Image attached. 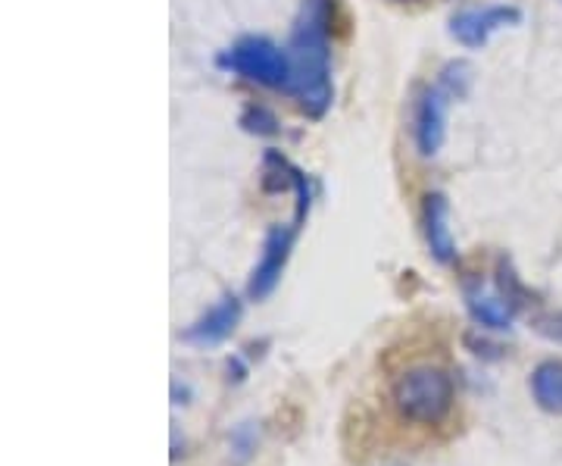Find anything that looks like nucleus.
I'll return each mask as SVG.
<instances>
[{"mask_svg":"<svg viewBox=\"0 0 562 466\" xmlns=\"http://www.w3.org/2000/svg\"><path fill=\"white\" fill-rule=\"evenodd\" d=\"M328 32H331V0H303L288 41V57H291L288 95L313 120H322L328 113L335 95L331 66H328Z\"/></svg>","mask_w":562,"mask_h":466,"instance_id":"1","label":"nucleus"},{"mask_svg":"<svg viewBox=\"0 0 562 466\" xmlns=\"http://www.w3.org/2000/svg\"><path fill=\"white\" fill-rule=\"evenodd\" d=\"M391 401L403 420L422 423V426H438L453 410L457 391L447 369L425 364L397 376V382L391 388Z\"/></svg>","mask_w":562,"mask_h":466,"instance_id":"2","label":"nucleus"},{"mask_svg":"<svg viewBox=\"0 0 562 466\" xmlns=\"http://www.w3.org/2000/svg\"><path fill=\"white\" fill-rule=\"evenodd\" d=\"M220 66L235 73V76L266 85V88L288 91V85H291V57H288V51H281L276 41L260 38V35H247L235 47L220 54Z\"/></svg>","mask_w":562,"mask_h":466,"instance_id":"3","label":"nucleus"},{"mask_svg":"<svg viewBox=\"0 0 562 466\" xmlns=\"http://www.w3.org/2000/svg\"><path fill=\"white\" fill-rule=\"evenodd\" d=\"M297 229L301 225H276V229H269V235L262 242L260 264H257L250 282H247V298L250 301H266L276 291V285L281 282V273H284V266L291 260L294 242H297Z\"/></svg>","mask_w":562,"mask_h":466,"instance_id":"4","label":"nucleus"},{"mask_svg":"<svg viewBox=\"0 0 562 466\" xmlns=\"http://www.w3.org/2000/svg\"><path fill=\"white\" fill-rule=\"evenodd\" d=\"M519 22H522L519 7H506V3L465 7L450 20V35L460 41L462 47H484L494 32H501L506 25H519Z\"/></svg>","mask_w":562,"mask_h":466,"instance_id":"5","label":"nucleus"},{"mask_svg":"<svg viewBox=\"0 0 562 466\" xmlns=\"http://www.w3.org/2000/svg\"><path fill=\"white\" fill-rule=\"evenodd\" d=\"M447 91L441 85L435 88H422L419 101H416V116H413V135L422 157H438L447 138Z\"/></svg>","mask_w":562,"mask_h":466,"instance_id":"6","label":"nucleus"},{"mask_svg":"<svg viewBox=\"0 0 562 466\" xmlns=\"http://www.w3.org/2000/svg\"><path fill=\"white\" fill-rule=\"evenodd\" d=\"M241 313H244L241 301H238L235 295H225V298H220L216 304L203 313L198 323L188 325V329L181 332V342L194 347L222 345V342H225V339H232V332L238 329V323H241Z\"/></svg>","mask_w":562,"mask_h":466,"instance_id":"7","label":"nucleus"},{"mask_svg":"<svg viewBox=\"0 0 562 466\" xmlns=\"http://www.w3.org/2000/svg\"><path fill=\"white\" fill-rule=\"evenodd\" d=\"M422 229H425V244L428 254L438 264H450L457 257V242L450 232V203L441 191H428L422 203Z\"/></svg>","mask_w":562,"mask_h":466,"instance_id":"8","label":"nucleus"},{"mask_svg":"<svg viewBox=\"0 0 562 466\" xmlns=\"http://www.w3.org/2000/svg\"><path fill=\"white\" fill-rule=\"evenodd\" d=\"M465 307H469V313H472L475 323L482 325V329H494V332L509 329L513 320H516V310H519V307L503 295L501 288L497 291H484L482 285L465 291Z\"/></svg>","mask_w":562,"mask_h":466,"instance_id":"9","label":"nucleus"},{"mask_svg":"<svg viewBox=\"0 0 562 466\" xmlns=\"http://www.w3.org/2000/svg\"><path fill=\"white\" fill-rule=\"evenodd\" d=\"M531 398L543 413L562 417V360H543L531 373Z\"/></svg>","mask_w":562,"mask_h":466,"instance_id":"10","label":"nucleus"},{"mask_svg":"<svg viewBox=\"0 0 562 466\" xmlns=\"http://www.w3.org/2000/svg\"><path fill=\"white\" fill-rule=\"evenodd\" d=\"M244 132H250V135H276L279 132V120H276V113L272 110H266L260 103H254V107H247L241 116Z\"/></svg>","mask_w":562,"mask_h":466,"instance_id":"11","label":"nucleus"},{"mask_svg":"<svg viewBox=\"0 0 562 466\" xmlns=\"http://www.w3.org/2000/svg\"><path fill=\"white\" fill-rule=\"evenodd\" d=\"M232 451H235L238 464L250 461V454L257 451V429H254V423H241L232 432Z\"/></svg>","mask_w":562,"mask_h":466,"instance_id":"12","label":"nucleus"},{"mask_svg":"<svg viewBox=\"0 0 562 466\" xmlns=\"http://www.w3.org/2000/svg\"><path fill=\"white\" fill-rule=\"evenodd\" d=\"M535 329L541 332L543 339H550V342H560L562 345V310L560 313H547V317H541V320L535 323Z\"/></svg>","mask_w":562,"mask_h":466,"instance_id":"13","label":"nucleus"},{"mask_svg":"<svg viewBox=\"0 0 562 466\" xmlns=\"http://www.w3.org/2000/svg\"><path fill=\"white\" fill-rule=\"evenodd\" d=\"M394 3H419V0H394Z\"/></svg>","mask_w":562,"mask_h":466,"instance_id":"14","label":"nucleus"},{"mask_svg":"<svg viewBox=\"0 0 562 466\" xmlns=\"http://www.w3.org/2000/svg\"><path fill=\"white\" fill-rule=\"evenodd\" d=\"M560 3H562V0H560Z\"/></svg>","mask_w":562,"mask_h":466,"instance_id":"15","label":"nucleus"}]
</instances>
